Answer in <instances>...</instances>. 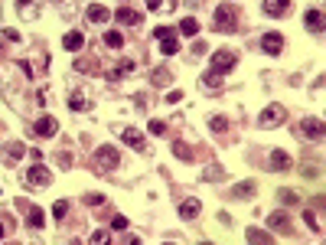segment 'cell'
Returning a JSON list of instances; mask_svg holds the SVG:
<instances>
[{"label":"cell","mask_w":326,"mask_h":245,"mask_svg":"<svg viewBox=\"0 0 326 245\" xmlns=\"http://www.w3.org/2000/svg\"><path fill=\"white\" fill-rule=\"evenodd\" d=\"M284 118H287V108H284L280 101H274V105H268V108L258 115V125H261V128H277Z\"/></svg>","instance_id":"2"},{"label":"cell","mask_w":326,"mask_h":245,"mask_svg":"<svg viewBox=\"0 0 326 245\" xmlns=\"http://www.w3.org/2000/svg\"><path fill=\"white\" fill-rule=\"evenodd\" d=\"M215 30L219 33H235L238 30V10L228 4H219L215 7Z\"/></svg>","instance_id":"1"},{"label":"cell","mask_w":326,"mask_h":245,"mask_svg":"<svg viewBox=\"0 0 326 245\" xmlns=\"http://www.w3.org/2000/svg\"><path fill=\"white\" fill-rule=\"evenodd\" d=\"M72 245H82V242H75V239H72Z\"/></svg>","instance_id":"44"},{"label":"cell","mask_w":326,"mask_h":245,"mask_svg":"<svg viewBox=\"0 0 326 245\" xmlns=\"http://www.w3.org/2000/svg\"><path fill=\"white\" fill-rule=\"evenodd\" d=\"M277 199H280V203H297V193H294V190H280Z\"/></svg>","instance_id":"33"},{"label":"cell","mask_w":326,"mask_h":245,"mask_svg":"<svg viewBox=\"0 0 326 245\" xmlns=\"http://www.w3.org/2000/svg\"><path fill=\"white\" fill-rule=\"evenodd\" d=\"M33 4V0H16V7H30Z\"/></svg>","instance_id":"41"},{"label":"cell","mask_w":326,"mask_h":245,"mask_svg":"<svg viewBox=\"0 0 326 245\" xmlns=\"http://www.w3.org/2000/svg\"><path fill=\"white\" fill-rule=\"evenodd\" d=\"M303 219H307V226H310L313 232H320V229H323V222H320V213H303Z\"/></svg>","instance_id":"30"},{"label":"cell","mask_w":326,"mask_h":245,"mask_svg":"<svg viewBox=\"0 0 326 245\" xmlns=\"http://www.w3.org/2000/svg\"><path fill=\"white\" fill-rule=\"evenodd\" d=\"M287 10H290V0H264V13L280 16V13H287Z\"/></svg>","instance_id":"17"},{"label":"cell","mask_w":326,"mask_h":245,"mask_svg":"<svg viewBox=\"0 0 326 245\" xmlns=\"http://www.w3.org/2000/svg\"><path fill=\"white\" fill-rule=\"evenodd\" d=\"M199 245H212V242H199Z\"/></svg>","instance_id":"43"},{"label":"cell","mask_w":326,"mask_h":245,"mask_svg":"<svg viewBox=\"0 0 326 245\" xmlns=\"http://www.w3.org/2000/svg\"><path fill=\"white\" fill-rule=\"evenodd\" d=\"M206 180H222V167H209L206 170Z\"/></svg>","instance_id":"38"},{"label":"cell","mask_w":326,"mask_h":245,"mask_svg":"<svg viewBox=\"0 0 326 245\" xmlns=\"http://www.w3.org/2000/svg\"><path fill=\"white\" fill-rule=\"evenodd\" d=\"M261 49L268 52V56H280V49H284V36H280V33H264V36H261Z\"/></svg>","instance_id":"7"},{"label":"cell","mask_w":326,"mask_h":245,"mask_svg":"<svg viewBox=\"0 0 326 245\" xmlns=\"http://www.w3.org/2000/svg\"><path fill=\"white\" fill-rule=\"evenodd\" d=\"M85 16H88L92 23H104V20L111 16V10H108V7H101V4H92V7L85 10Z\"/></svg>","instance_id":"11"},{"label":"cell","mask_w":326,"mask_h":245,"mask_svg":"<svg viewBox=\"0 0 326 245\" xmlns=\"http://www.w3.org/2000/svg\"><path fill=\"white\" fill-rule=\"evenodd\" d=\"M254 190H258V187H254V180H245V183H235V187H232V196L235 199H245V196H254Z\"/></svg>","instance_id":"14"},{"label":"cell","mask_w":326,"mask_h":245,"mask_svg":"<svg viewBox=\"0 0 326 245\" xmlns=\"http://www.w3.org/2000/svg\"><path fill=\"white\" fill-rule=\"evenodd\" d=\"M199 203H196V199H186V203H183L180 206V219H196V216H199Z\"/></svg>","instance_id":"19"},{"label":"cell","mask_w":326,"mask_h":245,"mask_svg":"<svg viewBox=\"0 0 326 245\" xmlns=\"http://www.w3.org/2000/svg\"><path fill=\"white\" fill-rule=\"evenodd\" d=\"M183 98V92L180 89H176V92H170V95H166V101H170V105H176V101H180Z\"/></svg>","instance_id":"39"},{"label":"cell","mask_w":326,"mask_h":245,"mask_svg":"<svg viewBox=\"0 0 326 245\" xmlns=\"http://www.w3.org/2000/svg\"><path fill=\"white\" fill-rule=\"evenodd\" d=\"M303 23L310 26L313 33H320V30H323V10H316V7H313V10H307V16H303Z\"/></svg>","instance_id":"15"},{"label":"cell","mask_w":326,"mask_h":245,"mask_svg":"<svg viewBox=\"0 0 326 245\" xmlns=\"http://www.w3.org/2000/svg\"><path fill=\"white\" fill-rule=\"evenodd\" d=\"M170 78H173V75H170V69H163V66H160V69H154L150 82H154V85H170Z\"/></svg>","instance_id":"23"},{"label":"cell","mask_w":326,"mask_h":245,"mask_svg":"<svg viewBox=\"0 0 326 245\" xmlns=\"http://www.w3.org/2000/svg\"><path fill=\"white\" fill-rule=\"evenodd\" d=\"M26 183H30V187H49V183H52L49 167H42V164H33V167L26 170Z\"/></svg>","instance_id":"5"},{"label":"cell","mask_w":326,"mask_h":245,"mask_svg":"<svg viewBox=\"0 0 326 245\" xmlns=\"http://www.w3.org/2000/svg\"><path fill=\"white\" fill-rule=\"evenodd\" d=\"M150 131L154 134H166V121H150Z\"/></svg>","instance_id":"37"},{"label":"cell","mask_w":326,"mask_h":245,"mask_svg":"<svg viewBox=\"0 0 326 245\" xmlns=\"http://www.w3.org/2000/svg\"><path fill=\"white\" fill-rule=\"evenodd\" d=\"M30 147H23V144H10V160H16V157H23Z\"/></svg>","instance_id":"34"},{"label":"cell","mask_w":326,"mask_h":245,"mask_svg":"<svg viewBox=\"0 0 326 245\" xmlns=\"http://www.w3.org/2000/svg\"><path fill=\"white\" fill-rule=\"evenodd\" d=\"M33 131H36L39 137H56V134H59V121L52 118V115H42V118H36Z\"/></svg>","instance_id":"6"},{"label":"cell","mask_w":326,"mask_h":245,"mask_svg":"<svg viewBox=\"0 0 326 245\" xmlns=\"http://www.w3.org/2000/svg\"><path fill=\"white\" fill-rule=\"evenodd\" d=\"M69 108H75V111H85V108H88V101H85V95H82V92H75V95H69Z\"/></svg>","instance_id":"26"},{"label":"cell","mask_w":326,"mask_h":245,"mask_svg":"<svg viewBox=\"0 0 326 245\" xmlns=\"http://www.w3.org/2000/svg\"><path fill=\"white\" fill-rule=\"evenodd\" d=\"M121 137H124L127 147H134V151H144V134H140L137 128H124V131H121Z\"/></svg>","instance_id":"10"},{"label":"cell","mask_w":326,"mask_h":245,"mask_svg":"<svg viewBox=\"0 0 326 245\" xmlns=\"http://www.w3.org/2000/svg\"><path fill=\"white\" fill-rule=\"evenodd\" d=\"M66 213H69V199H56V206H52V216H56V219H66Z\"/></svg>","instance_id":"29"},{"label":"cell","mask_w":326,"mask_h":245,"mask_svg":"<svg viewBox=\"0 0 326 245\" xmlns=\"http://www.w3.org/2000/svg\"><path fill=\"white\" fill-rule=\"evenodd\" d=\"M173 154H176V157H180V160H186V164L192 160V151H189V147H186V144H180V141H176V144H173Z\"/></svg>","instance_id":"27"},{"label":"cell","mask_w":326,"mask_h":245,"mask_svg":"<svg viewBox=\"0 0 326 245\" xmlns=\"http://www.w3.org/2000/svg\"><path fill=\"white\" fill-rule=\"evenodd\" d=\"M4 232H7V229H4V219H0V239H4Z\"/></svg>","instance_id":"42"},{"label":"cell","mask_w":326,"mask_h":245,"mask_svg":"<svg viewBox=\"0 0 326 245\" xmlns=\"http://www.w3.org/2000/svg\"><path fill=\"white\" fill-rule=\"evenodd\" d=\"M95 164L104 167V170H114V167L121 164V151H114L111 144H101L98 151H95Z\"/></svg>","instance_id":"4"},{"label":"cell","mask_w":326,"mask_h":245,"mask_svg":"<svg viewBox=\"0 0 326 245\" xmlns=\"http://www.w3.org/2000/svg\"><path fill=\"white\" fill-rule=\"evenodd\" d=\"M160 43H163V46H160V52H163V56H173V52L180 49V43H176V36H163Z\"/></svg>","instance_id":"24"},{"label":"cell","mask_w":326,"mask_h":245,"mask_svg":"<svg viewBox=\"0 0 326 245\" xmlns=\"http://www.w3.org/2000/svg\"><path fill=\"white\" fill-rule=\"evenodd\" d=\"M160 4H163V0H147V7H150V10H157Z\"/></svg>","instance_id":"40"},{"label":"cell","mask_w":326,"mask_h":245,"mask_svg":"<svg viewBox=\"0 0 326 245\" xmlns=\"http://www.w3.org/2000/svg\"><path fill=\"white\" fill-rule=\"evenodd\" d=\"M248 245H274V235L264 229H248Z\"/></svg>","instance_id":"12"},{"label":"cell","mask_w":326,"mask_h":245,"mask_svg":"<svg viewBox=\"0 0 326 245\" xmlns=\"http://www.w3.org/2000/svg\"><path fill=\"white\" fill-rule=\"evenodd\" d=\"M271 167H274V170H287L290 167V157L284 151H274V154H271Z\"/></svg>","instance_id":"20"},{"label":"cell","mask_w":326,"mask_h":245,"mask_svg":"<svg viewBox=\"0 0 326 245\" xmlns=\"http://www.w3.org/2000/svg\"><path fill=\"white\" fill-rule=\"evenodd\" d=\"M82 43H85L82 33H78V30H69V33H66V39H62V46H66L69 52H78V49H82Z\"/></svg>","instance_id":"13"},{"label":"cell","mask_w":326,"mask_h":245,"mask_svg":"<svg viewBox=\"0 0 326 245\" xmlns=\"http://www.w3.org/2000/svg\"><path fill=\"white\" fill-rule=\"evenodd\" d=\"M114 16H118V20L124 23V26H137V23H140V13H137V10H131V7H121V10L114 13Z\"/></svg>","instance_id":"18"},{"label":"cell","mask_w":326,"mask_h":245,"mask_svg":"<svg viewBox=\"0 0 326 245\" xmlns=\"http://www.w3.org/2000/svg\"><path fill=\"white\" fill-rule=\"evenodd\" d=\"M95 69H98V63H92V59H78L75 63V72H85V75H95Z\"/></svg>","instance_id":"25"},{"label":"cell","mask_w":326,"mask_h":245,"mask_svg":"<svg viewBox=\"0 0 326 245\" xmlns=\"http://www.w3.org/2000/svg\"><path fill=\"white\" fill-rule=\"evenodd\" d=\"M104 46H111V49H121V46H124V36H121L118 30H108V33H104Z\"/></svg>","instance_id":"21"},{"label":"cell","mask_w":326,"mask_h":245,"mask_svg":"<svg viewBox=\"0 0 326 245\" xmlns=\"http://www.w3.org/2000/svg\"><path fill=\"white\" fill-rule=\"evenodd\" d=\"M88 245H111V235L104 232V229H98V232L92 235V239H88Z\"/></svg>","instance_id":"28"},{"label":"cell","mask_w":326,"mask_h":245,"mask_svg":"<svg viewBox=\"0 0 326 245\" xmlns=\"http://www.w3.org/2000/svg\"><path fill=\"white\" fill-rule=\"evenodd\" d=\"M300 131H303V137H310V141H320L326 128H323V121H320V118H303Z\"/></svg>","instance_id":"8"},{"label":"cell","mask_w":326,"mask_h":245,"mask_svg":"<svg viewBox=\"0 0 326 245\" xmlns=\"http://www.w3.org/2000/svg\"><path fill=\"white\" fill-rule=\"evenodd\" d=\"M268 229H274V232H290V216L287 213H271L268 216Z\"/></svg>","instance_id":"9"},{"label":"cell","mask_w":326,"mask_h":245,"mask_svg":"<svg viewBox=\"0 0 326 245\" xmlns=\"http://www.w3.org/2000/svg\"><path fill=\"white\" fill-rule=\"evenodd\" d=\"M166 245H170V242H166Z\"/></svg>","instance_id":"45"},{"label":"cell","mask_w":326,"mask_h":245,"mask_svg":"<svg viewBox=\"0 0 326 245\" xmlns=\"http://www.w3.org/2000/svg\"><path fill=\"white\" fill-rule=\"evenodd\" d=\"M235 52H228V49H219V52H212V69L209 72H215V75H225V72H232L235 69Z\"/></svg>","instance_id":"3"},{"label":"cell","mask_w":326,"mask_h":245,"mask_svg":"<svg viewBox=\"0 0 326 245\" xmlns=\"http://www.w3.org/2000/svg\"><path fill=\"white\" fill-rule=\"evenodd\" d=\"M180 33H183V36H196V33H199V20H192V16H186V20L180 23Z\"/></svg>","instance_id":"22"},{"label":"cell","mask_w":326,"mask_h":245,"mask_svg":"<svg viewBox=\"0 0 326 245\" xmlns=\"http://www.w3.org/2000/svg\"><path fill=\"white\" fill-rule=\"evenodd\" d=\"M209 128H212V131H215V134H222V131L228 128V118H222V115H215L212 121H209Z\"/></svg>","instance_id":"31"},{"label":"cell","mask_w":326,"mask_h":245,"mask_svg":"<svg viewBox=\"0 0 326 245\" xmlns=\"http://www.w3.org/2000/svg\"><path fill=\"white\" fill-rule=\"evenodd\" d=\"M202 85H209V89H219V85H222V75H215V72H209L206 78H202Z\"/></svg>","instance_id":"32"},{"label":"cell","mask_w":326,"mask_h":245,"mask_svg":"<svg viewBox=\"0 0 326 245\" xmlns=\"http://www.w3.org/2000/svg\"><path fill=\"white\" fill-rule=\"evenodd\" d=\"M111 229L124 232V229H127V219H124V216H114V219H111Z\"/></svg>","instance_id":"35"},{"label":"cell","mask_w":326,"mask_h":245,"mask_svg":"<svg viewBox=\"0 0 326 245\" xmlns=\"http://www.w3.org/2000/svg\"><path fill=\"white\" fill-rule=\"evenodd\" d=\"M42 219H46V213H42L39 206H26V222H30V229H39Z\"/></svg>","instance_id":"16"},{"label":"cell","mask_w":326,"mask_h":245,"mask_svg":"<svg viewBox=\"0 0 326 245\" xmlns=\"http://www.w3.org/2000/svg\"><path fill=\"white\" fill-rule=\"evenodd\" d=\"M154 36H157V39H163V36H173V26H157V30H154Z\"/></svg>","instance_id":"36"}]
</instances>
